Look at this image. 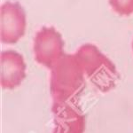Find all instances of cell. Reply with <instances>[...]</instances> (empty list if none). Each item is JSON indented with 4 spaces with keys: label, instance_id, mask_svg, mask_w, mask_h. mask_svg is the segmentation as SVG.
Segmentation results:
<instances>
[{
    "label": "cell",
    "instance_id": "obj_3",
    "mask_svg": "<svg viewBox=\"0 0 133 133\" xmlns=\"http://www.w3.org/2000/svg\"><path fill=\"white\" fill-rule=\"evenodd\" d=\"M1 75L3 85L12 87L18 84L25 73V62L22 55L15 51L1 52Z\"/></svg>",
    "mask_w": 133,
    "mask_h": 133
},
{
    "label": "cell",
    "instance_id": "obj_2",
    "mask_svg": "<svg viewBox=\"0 0 133 133\" xmlns=\"http://www.w3.org/2000/svg\"><path fill=\"white\" fill-rule=\"evenodd\" d=\"M26 14L17 2L7 1L0 9V37L6 44H14L24 35Z\"/></svg>",
    "mask_w": 133,
    "mask_h": 133
},
{
    "label": "cell",
    "instance_id": "obj_1",
    "mask_svg": "<svg viewBox=\"0 0 133 133\" xmlns=\"http://www.w3.org/2000/svg\"><path fill=\"white\" fill-rule=\"evenodd\" d=\"M62 36L53 27H43L34 39L36 61L51 68L64 55Z\"/></svg>",
    "mask_w": 133,
    "mask_h": 133
},
{
    "label": "cell",
    "instance_id": "obj_5",
    "mask_svg": "<svg viewBox=\"0 0 133 133\" xmlns=\"http://www.w3.org/2000/svg\"><path fill=\"white\" fill-rule=\"evenodd\" d=\"M132 48H133V43H132Z\"/></svg>",
    "mask_w": 133,
    "mask_h": 133
},
{
    "label": "cell",
    "instance_id": "obj_4",
    "mask_svg": "<svg viewBox=\"0 0 133 133\" xmlns=\"http://www.w3.org/2000/svg\"><path fill=\"white\" fill-rule=\"evenodd\" d=\"M109 4L115 12L120 15L133 14V0H109Z\"/></svg>",
    "mask_w": 133,
    "mask_h": 133
}]
</instances>
